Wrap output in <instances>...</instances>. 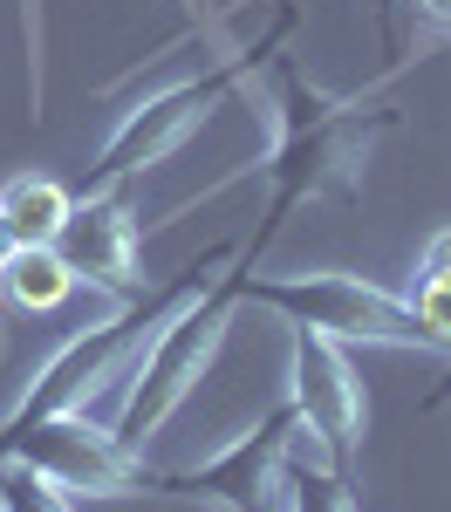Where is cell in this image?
Returning a JSON list of instances; mask_svg holds the SVG:
<instances>
[{
    "mask_svg": "<svg viewBox=\"0 0 451 512\" xmlns=\"http://www.w3.org/2000/svg\"><path fill=\"white\" fill-rule=\"evenodd\" d=\"M274 110H281V130H274V151H267V219L260 233L240 246V260L253 267L274 233L308 205V198H342L356 205L363 198V171L376 137L397 130V110L376 103V96H328L322 82H308V69L294 55H274Z\"/></svg>",
    "mask_w": 451,
    "mask_h": 512,
    "instance_id": "obj_1",
    "label": "cell"
},
{
    "mask_svg": "<svg viewBox=\"0 0 451 512\" xmlns=\"http://www.w3.org/2000/svg\"><path fill=\"white\" fill-rule=\"evenodd\" d=\"M233 260H240V246H233V239H219V246L199 253V260L171 280V287H144V294H130L110 321H96V328L69 335V342L35 369V383L21 390V403L0 417V437L21 431V424H35V417H55V410H89L96 396L110 390V376H117L123 362H130L137 349H151V335H158L164 321L178 315V308H185V301H192L219 267H233Z\"/></svg>",
    "mask_w": 451,
    "mask_h": 512,
    "instance_id": "obj_2",
    "label": "cell"
},
{
    "mask_svg": "<svg viewBox=\"0 0 451 512\" xmlns=\"http://www.w3.org/2000/svg\"><path fill=\"white\" fill-rule=\"evenodd\" d=\"M294 7H281L260 35L246 41L240 55H226V62H212V69H199V76L171 82V89H158V96H144V103H130L117 117V130L103 137V151H96V164H89V192H117L123 178H137V171H151V164H164L199 123H212V110L219 103H233L246 82H253V69L260 62H274L287 48V35H294Z\"/></svg>",
    "mask_w": 451,
    "mask_h": 512,
    "instance_id": "obj_3",
    "label": "cell"
},
{
    "mask_svg": "<svg viewBox=\"0 0 451 512\" xmlns=\"http://www.w3.org/2000/svg\"><path fill=\"white\" fill-rule=\"evenodd\" d=\"M246 274H253L246 260L219 267V274L205 280L199 294H192V301H185V308L151 335V349H144V362H137V390L123 396L117 424H110L130 451H144V444H151V437H158L164 424L192 403V390L212 376L219 342H226V328H233V315H240Z\"/></svg>",
    "mask_w": 451,
    "mask_h": 512,
    "instance_id": "obj_4",
    "label": "cell"
},
{
    "mask_svg": "<svg viewBox=\"0 0 451 512\" xmlns=\"http://www.w3.org/2000/svg\"><path fill=\"white\" fill-rule=\"evenodd\" d=\"M253 308L281 315L287 328H315L328 342H363V349H417L431 355V335L404 294L376 287L363 274H342V267H315V274H246Z\"/></svg>",
    "mask_w": 451,
    "mask_h": 512,
    "instance_id": "obj_5",
    "label": "cell"
},
{
    "mask_svg": "<svg viewBox=\"0 0 451 512\" xmlns=\"http://www.w3.org/2000/svg\"><path fill=\"white\" fill-rule=\"evenodd\" d=\"M0 465H28L82 499H158V472L89 410H55L0 437Z\"/></svg>",
    "mask_w": 451,
    "mask_h": 512,
    "instance_id": "obj_6",
    "label": "cell"
},
{
    "mask_svg": "<svg viewBox=\"0 0 451 512\" xmlns=\"http://www.w3.org/2000/svg\"><path fill=\"white\" fill-rule=\"evenodd\" d=\"M287 410L294 424L322 444V458L335 472H356V451H363V376L342 342H328L315 328H294V362H287Z\"/></svg>",
    "mask_w": 451,
    "mask_h": 512,
    "instance_id": "obj_7",
    "label": "cell"
},
{
    "mask_svg": "<svg viewBox=\"0 0 451 512\" xmlns=\"http://www.w3.org/2000/svg\"><path fill=\"white\" fill-rule=\"evenodd\" d=\"M287 437H294V410H287V396H281L253 431L233 437L226 451H212L205 465L158 472V499H199V506H219V512H274L281 506Z\"/></svg>",
    "mask_w": 451,
    "mask_h": 512,
    "instance_id": "obj_8",
    "label": "cell"
},
{
    "mask_svg": "<svg viewBox=\"0 0 451 512\" xmlns=\"http://www.w3.org/2000/svg\"><path fill=\"white\" fill-rule=\"evenodd\" d=\"M55 253L62 267L76 274V287H96V294H144V239H137V219L117 192H82L55 233Z\"/></svg>",
    "mask_w": 451,
    "mask_h": 512,
    "instance_id": "obj_9",
    "label": "cell"
},
{
    "mask_svg": "<svg viewBox=\"0 0 451 512\" xmlns=\"http://www.w3.org/2000/svg\"><path fill=\"white\" fill-rule=\"evenodd\" d=\"M281 506L287 512H356V492H349V472H335L322 458V444L294 424L281 458Z\"/></svg>",
    "mask_w": 451,
    "mask_h": 512,
    "instance_id": "obj_10",
    "label": "cell"
},
{
    "mask_svg": "<svg viewBox=\"0 0 451 512\" xmlns=\"http://www.w3.org/2000/svg\"><path fill=\"white\" fill-rule=\"evenodd\" d=\"M76 294V274L62 267L55 246H7L0 253V301L21 315H55Z\"/></svg>",
    "mask_w": 451,
    "mask_h": 512,
    "instance_id": "obj_11",
    "label": "cell"
},
{
    "mask_svg": "<svg viewBox=\"0 0 451 512\" xmlns=\"http://www.w3.org/2000/svg\"><path fill=\"white\" fill-rule=\"evenodd\" d=\"M69 205H76V192H69L62 178H48V171H21V178L0 192V226H7L14 246H55L62 219H69Z\"/></svg>",
    "mask_w": 451,
    "mask_h": 512,
    "instance_id": "obj_12",
    "label": "cell"
},
{
    "mask_svg": "<svg viewBox=\"0 0 451 512\" xmlns=\"http://www.w3.org/2000/svg\"><path fill=\"white\" fill-rule=\"evenodd\" d=\"M0 512H76L62 485H48L28 465H0Z\"/></svg>",
    "mask_w": 451,
    "mask_h": 512,
    "instance_id": "obj_13",
    "label": "cell"
},
{
    "mask_svg": "<svg viewBox=\"0 0 451 512\" xmlns=\"http://www.w3.org/2000/svg\"><path fill=\"white\" fill-rule=\"evenodd\" d=\"M410 7H417L431 28H445V35H451V0H410Z\"/></svg>",
    "mask_w": 451,
    "mask_h": 512,
    "instance_id": "obj_14",
    "label": "cell"
},
{
    "mask_svg": "<svg viewBox=\"0 0 451 512\" xmlns=\"http://www.w3.org/2000/svg\"><path fill=\"white\" fill-rule=\"evenodd\" d=\"M431 403H451V369H445V383H438V396H431Z\"/></svg>",
    "mask_w": 451,
    "mask_h": 512,
    "instance_id": "obj_15",
    "label": "cell"
},
{
    "mask_svg": "<svg viewBox=\"0 0 451 512\" xmlns=\"http://www.w3.org/2000/svg\"><path fill=\"white\" fill-rule=\"evenodd\" d=\"M7 246H14V239H7V226H0V253H7Z\"/></svg>",
    "mask_w": 451,
    "mask_h": 512,
    "instance_id": "obj_16",
    "label": "cell"
},
{
    "mask_svg": "<svg viewBox=\"0 0 451 512\" xmlns=\"http://www.w3.org/2000/svg\"><path fill=\"white\" fill-rule=\"evenodd\" d=\"M376 7H383V14H390V0H376Z\"/></svg>",
    "mask_w": 451,
    "mask_h": 512,
    "instance_id": "obj_17",
    "label": "cell"
}]
</instances>
